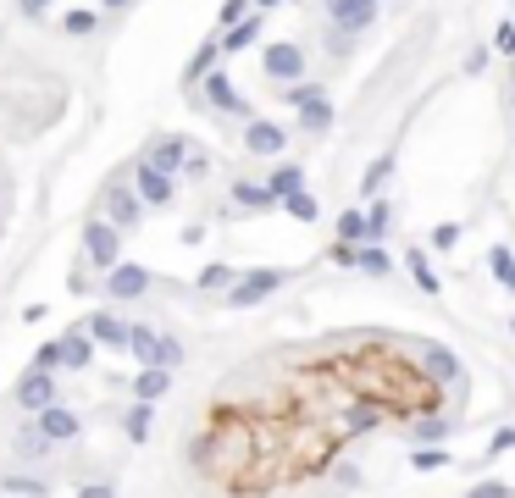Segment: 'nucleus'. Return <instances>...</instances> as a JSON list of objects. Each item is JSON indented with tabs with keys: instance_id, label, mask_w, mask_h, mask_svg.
I'll return each instance as SVG.
<instances>
[{
	"instance_id": "nucleus-17",
	"label": "nucleus",
	"mask_w": 515,
	"mask_h": 498,
	"mask_svg": "<svg viewBox=\"0 0 515 498\" xmlns=\"http://www.w3.org/2000/svg\"><path fill=\"white\" fill-rule=\"evenodd\" d=\"M172 377H178V371L139 366V371H133V399H139V404H161V399L172 393Z\"/></svg>"
},
{
	"instance_id": "nucleus-24",
	"label": "nucleus",
	"mask_w": 515,
	"mask_h": 498,
	"mask_svg": "<svg viewBox=\"0 0 515 498\" xmlns=\"http://www.w3.org/2000/svg\"><path fill=\"white\" fill-rule=\"evenodd\" d=\"M294 117H300V133H327L338 122V111H333V100H327V95H316L311 106H300Z\"/></svg>"
},
{
	"instance_id": "nucleus-36",
	"label": "nucleus",
	"mask_w": 515,
	"mask_h": 498,
	"mask_svg": "<svg viewBox=\"0 0 515 498\" xmlns=\"http://www.w3.org/2000/svg\"><path fill=\"white\" fill-rule=\"evenodd\" d=\"M488 266H493V283L510 288V277H515V255H510V244H493V249H488Z\"/></svg>"
},
{
	"instance_id": "nucleus-45",
	"label": "nucleus",
	"mask_w": 515,
	"mask_h": 498,
	"mask_svg": "<svg viewBox=\"0 0 515 498\" xmlns=\"http://www.w3.org/2000/svg\"><path fill=\"white\" fill-rule=\"evenodd\" d=\"M466 498H510V482H477V487H466Z\"/></svg>"
},
{
	"instance_id": "nucleus-31",
	"label": "nucleus",
	"mask_w": 515,
	"mask_h": 498,
	"mask_svg": "<svg viewBox=\"0 0 515 498\" xmlns=\"http://www.w3.org/2000/svg\"><path fill=\"white\" fill-rule=\"evenodd\" d=\"M355 272H366V277H388V272H394V261H388V249H383V244H360Z\"/></svg>"
},
{
	"instance_id": "nucleus-12",
	"label": "nucleus",
	"mask_w": 515,
	"mask_h": 498,
	"mask_svg": "<svg viewBox=\"0 0 515 498\" xmlns=\"http://www.w3.org/2000/svg\"><path fill=\"white\" fill-rule=\"evenodd\" d=\"M189 150H194V144L183 139V133H156V139L139 150V161H150V166H161V172H172V178H178L183 161H189Z\"/></svg>"
},
{
	"instance_id": "nucleus-15",
	"label": "nucleus",
	"mask_w": 515,
	"mask_h": 498,
	"mask_svg": "<svg viewBox=\"0 0 515 498\" xmlns=\"http://www.w3.org/2000/svg\"><path fill=\"white\" fill-rule=\"evenodd\" d=\"M383 421H388V410L377 399H349L344 415H338V432L355 438V432H372V427H383Z\"/></svg>"
},
{
	"instance_id": "nucleus-34",
	"label": "nucleus",
	"mask_w": 515,
	"mask_h": 498,
	"mask_svg": "<svg viewBox=\"0 0 515 498\" xmlns=\"http://www.w3.org/2000/svg\"><path fill=\"white\" fill-rule=\"evenodd\" d=\"M277 95H283V106H294V111H300V106H311L316 95H327V89H322L316 78H300V83H288V89H277Z\"/></svg>"
},
{
	"instance_id": "nucleus-32",
	"label": "nucleus",
	"mask_w": 515,
	"mask_h": 498,
	"mask_svg": "<svg viewBox=\"0 0 515 498\" xmlns=\"http://www.w3.org/2000/svg\"><path fill=\"white\" fill-rule=\"evenodd\" d=\"M388 178H394V150L377 155V161L366 166V178H360V194H366V200H377V189H383Z\"/></svg>"
},
{
	"instance_id": "nucleus-3",
	"label": "nucleus",
	"mask_w": 515,
	"mask_h": 498,
	"mask_svg": "<svg viewBox=\"0 0 515 498\" xmlns=\"http://www.w3.org/2000/svg\"><path fill=\"white\" fill-rule=\"evenodd\" d=\"M144 211H150V205L139 200V189H133V178H111L106 189H100V216H106L111 227H122V233H133V227H144Z\"/></svg>"
},
{
	"instance_id": "nucleus-33",
	"label": "nucleus",
	"mask_w": 515,
	"mask_h": 498,
	"mask_svg": "<svg viewBox=\"0 0 515 498\" xmlns=\"http://www.w3.org/2000/svg\"><path fill=\"white\" fill-rule=\"evenodd\" d=\"M277 211H288L294 222H316V216H322V205H316V194H311V189H300V194H288Z\"/></svg>"
},
{
	"instance_id": "nucleus-44",
	"label": "nucleus",
	"mask_w": 515,
	"mask_h": 498,
	"mask_svg": "<svg viewBox=\"0 0 515 498\" xmlns=\"http://www.w3.org/2000/svg\"><path fill=\"white\" fill-rule=\"evenodd\" d=\"M460 244V222H438L432 227V249H455Z\"/></svg>"
},
{
	"instance_id": "nucleus-16",
	"label": "nucleus",
	"mask_w": 515,
	"mask_h": 498,
	"mask_svg": "<svg viewBox=\"0 0 515 498\" xmlns=\"http://www.w3.org/2000/svg\"><path fill=\"white\" fill-rule=\"evenodd\" d=\"M84 327H89V338H95L100 349H117V355L128 349V321H122L117 310H89Z\"/></svg>"
},
{
	"instance_id": "nucleus-1",
	"label": "nucleus",
	"mask_w": 515,
	"mask_h": 498,
	"mask_svg": "<svg viewBox=\"0 0 515 498\" xmlns=\"http://www.w3.org/2000/svg\"><path fill=\"white\" fill-rule=\"evenodd\" d=\"M194 89H200V95H194V106L216 111V117H233V122H250V117H255V106L239 95V83H233L222 67H216V72H205V78L194 83Z\"/></svg>"
},
{
	"instance_id": "nucleus-28",
	"label": "nucleus",
	"mask_w": 515,
	"mask_h": 498,
	"mask_svg": "<svg viewBox=\"0 0 515 498\" xmlns=\"http://www.w3.org/2000/svg\"><path fill=\"white\" fill-rule=\"evenodd\" d=\"M12 449H17V460H23V465H39V460H45V454H50L45 432L34 427V415H28V427L17 432V443H12Z\"/></svg>"
},
{
	"instance_id": "nucleus-35",
	"label": "nucleus",
	"mask_w": 515,
	"mask_h": 498,
	"mask_svg": "<svg viewBox=\"0 0 515 498\" xmlns=\"http://www.w3.org/2000/svg\"><path fill=\"white\" fill-rule=\"evenodd\" d=\"M333 233L344 238V244H366V211H344L333 222Z\"/></svg>"
},
{
	"instance_id": "nucleus-37",
	"label": "nucleus",
	"mask_w": 515,
	"mask_h": 498,
	"mask_svg": "<svg viewBox=\"0 0 515 498\" xmlns=\"http://www.w3.org/2000/svg\"><path fill=\"white\" fill-rule=\"evenodd\" d=\"M150 366H161V371H178L183 366V344L172 338V332H161V338H156V360H150Z\"/></svg>"
},
{
	"instance_id": "nucleus-55",
	"label": "nucleus",
	"mask_w": 515,
	"mask_h": 498,
	"mask_svg": "<svg viewBox=\"0 0 515 498\" xmlns=\"http://www.w3.org/2000/svg\"><path fill=\"white\" fill-rule=\"evenodd\" d=\"M0 498H17V493H0Z\"/></svg>"
},
{
	"instance_id": "nucleus-27",
	"label": "nucleus",
	"mask_w": 515,
	"mask_h": 498,
	"mask_svg": "<svg viewBox=\"0 0 515 498\" xmlns=\"http://www.w3.org/2000/svg\"><path fill=\"white\" fill-rule=\"evenodd\" d=\"M61 34L67 39H95L100 34V12L95 6H72V12L61 17Z\"/></svg>"
},
{
	"instance_id": "nucleus-47",
	"label": "nucleus",
	"mask_w": 515,
	"mask_h": 498,
	"mask_svg": "<svg viewBox=\"0 0 515 498\" xmlns=\"http://www.w3.org/2000/svg\"><path fill=\"white\" fill-rule=\"evenodd\" d=\"M493 50H499V56H515V23H504L499 34H493Z\"/></svg>"
},
{
	"instance_id": "nucleus-30",
	"label": "nucleus",
	"mask_w": 515,
	"mask_h": 498,
	"mask_svg": "<svg viewBox=\"0 0 515 498\" xmlns=\"http://www.w3.org/2000/svg\"><path fill=\"white\" fill-rule=\"evenodd\" d=\"M405 266H410V277H416V288H421V294H444V277L432 272V261L421 255V249H410V255H405Z\"/></svg>"
},
{
	"instance_id": "nucleus-4",
	"label": "nucleus",
	"mask_w": 515,
	"mask_h": 498,
	"mask_svg": "<svg viewBox=\"0 0 515 498\" xmlns=\"http://www.w3.org/2000/svg\"><path fill=\"white\" fill-rule=\"evenodd\" d=\"M283 283H288L283 266H255V272H239V283L228 288V305L233 310H255L261 299H272Z\"/></svg>"
},
{
	"instance_id": "nucleus-51",
	"label": "nucleus",
	"mask_w": 515,
	"mask_h": 498,
	"mask_svg": "<svg viewBox=\"0 0 515 498\" xmlns=\"http://www.w3.org/2000/svg\"><path fill=\"white\" fill-rule=\"evenodd\" d=\"M100 6H106V12H128L133 0H100Z\"/></svg>"
},
{
	"instance_id": "nucleus-39",
	"label": "nucleus",
	"mask_w": 515,
	"mask_h": 498,
	"mask_svg": "<svg viewBox=\"0 0 515 498\" xmlns=\"http://www.w3.org/2000/svg\"><path fill=\"white\" fill-rule=\"evenodd\" d=\"M28 366L34 371H61V338H45V344L28 355Z\"/></svg>"
},
{
	"instance_id": "nucleus-43",
	"label": "nucleus",
	"mask_w": 515,
	"mask_h": 498,
	"mask_svg": "<svg viewBox=\"0 0 515 498\" xmlns=\"http://www.w3.org/2000/svg\"><path fill=\"white\" fill-rule=\"evenodd\" d=\"M205 172H211V155H205V150H189V161H183V172H178V178H194V183H200Z\"/></svg>"
},
{
	"instance_id": "nucleus-48",
	"label": "nucleus",
	"mask_w": 515,
	"mask_h": 498,
	"mask_svg": "<svg viewBox=\"0 0 515 498\" xmlns=\"http://www.w3.org/2000/svg\"><path fill=\"white\" fill-rule=\"evenodd\" d=\"M504 449H515V427H499V432H493L488 454H504Z\"/></svg>"
},
{
	"instance_id": "nucleus-25",
	"label": "nucleus",
	"mask_w": 515,
	"mask_h": 498,
	"mask_svg": "<svg viewBox=\"0 0 515 498\" xmlns=\"http://www.w3.org/2000/svg\"><path fill=\"white\" fill-rule=\"evenodd\" d=\"M150 421H156V404L133 399L128 410H122V432H128V443H150Z\"/></svg>"
},
{
	"instance_id": "nucleus-29",
	"label": "nucleus",
	"mask_w": 515,
	"mask_h": 498,
	"mask_svg": "<svg viewBox=\"0 0 515 498\" xmlns=\"http://www.w3.org/2000/svg\"><path fill=\"white\" fill-rule=\"evenodd\" d=\"M388 227H394V205H388L383 194H377V200L366 205V244H383Z\"/></svg>"
},
{
	"instance_id": "nucleus-53",
	"label": "nucleus",
	"mask_w": 515,
	"mask_h": 498,
	"mask_svg": "<svg viewBox=\"0 0 515 498\" xmlns=\"http://www.w3.org/2000/svg\"><path fill=\"white\" fill-rule=\"evenodd\" d=\"M504 294H515V277H510V288H504Z\"/></svg>"
},
{
	"instance_id": "nucleus-9",
	"label": "nucleus",
	"mask_w": 515,
	"mask_h": 498,
	"mask_svg": "<svg viewBox=\"0 0 515 498\" xmlns=\"http://www.w3.org/2000/svg\"><path fill=\"white\" fill-rule=\"evenodd\" d=\"M34 427L45 432L50 449H61V443H78V438H84V415L72 410V404L56 399V404H45V410L34 415Z\"/></svg>"
},
{
	"instance_id": "nucleus-52",
	"label": "nucleus",
	"mask_w": 515,
	"mask_h": 498,
	"mask_svg": "<svg viewBox=\"0 0 515 498\" xmlns=\"http://www.w3.org/2000/svg\"><path fill=\"white\" fill-rule=\"evenodd\" d=\"M255 12H272V6H283V0H250Z\"/></svg>"
},
{
	"instance_id": "nucleus-54",
	"label": "nucleus",
	"mask_w": 515,
	"mask_h": 498,
	"mask_svg": "<svg viewBox=\"0 0 515 498\" xmlns=\"http://www.w3.org/2000/svg\"><path fill=\"white\" fill-rule=\"evenodd\" d=\"M510 338H515V316H510Z\"/></svg>"
},
{
	"instance_id": "nucleus-2",
	"label": "nucleus",
	"mask_w": 515,
	"mask_h": 498,
	"mask_svg": "<svg viewBox=\"0 0 515 498\" xmlns=\"http://www.w3.org/2000/svg\"><path fill=\"white\" fill-rule=\"evenodd\" d=\"M78 244H84V266L100 272V277H106L117 261H128V255H122V227H111L106 216H89L84 233H78Z\"/></svg>"
},
{
	"instance_id": "nucleus-26",
	"label": "nucleus",
	"mask_w": 515,
	"mask_h": 498,
	"mask_svg": "<svg viewBox=\"0 0 515 498\" xmlns=\"http://www.w3.org/2000/svg\"><path fill=\"white\" fill-rule=\"evenodd\" d=\"M233 283H239V266H228V261H211L200 277H194V288H200V294H228Z\"/></svg>"
},
{
	"instance_id": "nucleus-14",
	"label": "nucleus",
	"mask_w": 515,
	"mask_h": 498,
	"mask_svg": "<svg viewBox=\"0 0 515 498\" xmlns=\"http://www.w3.org/2000/svg\"><path fill=\"white\" fill-rule=\"evenodd\" d=\"M100 355V344L89 338V327H67L61 332V371H89Z\"/></svg>"
},
{
	"instance_id": "nucleus-41",
	"label": "nucleus",
	"mask_w": 515,
	"mask_h": 498,
	"mask_svg": "<svg viewBox=\"0 0 515 498\" xmlns=\"http://www.w3.org/2000/svg\"><path fill=\"white\" fill-rule=\"evenodd\" d=\"M250 12H255L250 0H222V12H216V28H233V23H244Z\"/></svg>"
},
{
	"instance_id": "nucleus-18",
	"label": "nucleus",
	"mask_w": 515,
	"mask_h": 498,
	"mask_svg": "<svg viewBox=\"0 0 515 498\" xmlns=\"http://www.w3.org/2000/svg\"><path fill=\"white\" fill-rule=\"evenodd\" d=\"M261 28H266V17L261 12H250L244 23H233V28H222V56H244V50L261 39Z\"/></svg>"
},
{
	"instance_id": "nucleus-49",
	"label": "nucleus",
	"mask_w": 515,
	"mask_h": 498,
	"mask_svg": "<svg viewBox=\"0 0 515 498\" xmlns=\"http://www.w3.org/2000/svg\"><path fill=\"white\" fill-rule=\"evenodd\" d=\"M78 498H117V487H111V482H84V487H78Z\"/></svg>"
},
{
	"instance_id": "nucleus-50",
	"label": "nucleus",
	"mask_w": 515,
	"mask_h": 498,
	"mask_svg": "<svg viewBox=\"0 0 515 498\" xmlns=\"http://www.w3.org/2000/svg\"><path fill=\"white\" fill-rule=\"evenodd\" d=\"M482 67H488V50H471V56H466V72H471V78H477Z\"/></svg>"
},
{
	"instance_id": "nucleus-7",
	"label": "nucleus",
	"mask_w": 515,
	"mask_h": 498,
	"mask_svg": "<svg viewBox=\"0 0 515 498\" xmlns=\"http://www.w3.org/2000/svg\"><path fill=\"white\" fill-rule=\"evenodd\" d=\"M61 371H34V366H28L23 371V377H17V388H12V399H17V410H23V415H39V410H45V404H56L61 399Z\"/></svg>"
},
{
	"instance_id": "nucleus-21",
	"label": "nucleus",
	"mask_w": 515,
	"mask_h": 498,
	"mask_svg": "<svg viewBox=\"0 0 515 498\" xmlns=\"http://www.w3.org/2000/svg\"><path fill=\"white\" fill-rule=\"evenodd\" d=\"M0 493H17V498H50V476H39V471H0Z\"/></svg>"
},
{
	"instance_id": "nucleus-46",
	"label": "nucleus",
	"mask_w": 515,
	"mask_h": 498,
	"mask_svg": "<svg viewBox=\"0 0 515 498\" xmlns=\"http://www.w3.org/2000/svg\"><path fill=\"white\" fill-rule=\"evenodd\" d=\"M355 255H360V244H344V238L327 249V261H333V266H355Z\"/></svg>"
},
{
	"instance_id": "nucleus-40",
	"label": "nucleus",
	"mask_w": 515,
	"mask_h": 498,
	"mask_svg": "<svg viewBox=\"0 0 515 498\" xmlns=\"http://www.w3.org/2000/svg\"><path fill=\"white\" fill-rule=\"evenodd\" d=\"M449 449H410V471H444Z\"/></svg>"
},
{
	"instance_id": "nucleus-22",
	"label": "nucleus",
	"mask_w": 515,
	"mask_h": 498,
	"mask_svg": "<svg viewBox=\"0 0 515 498\" xmlns=\"http://www.w3.org/2000/svg\"><path fill=\"white\" fill-rule=\"evenodd\" d=\"M156 338H161L156 327L128 321V349H122V355H133V366H150V360H156Z\"/></svg>"
},
{
	"instance_id": "nucleus-10",
	"label": "nucleus",
	"mask_w": 515,
	"mask_h": 498,
	"mask_svg": "<svg viewBox=\"0 0 515 498\" xmlns=\"http://www.w3.org/2000/svg\"><path fill=\"white\" fill-rule=\"evenodd\" d=\"M327 6V23L338 28V34H366V28L377 23V6H383V0H322Z\"/></svg>"
},
{
	"instance_id": "nucleus-56",
	"label": "nucleus",
	"mask_w": 515,
	"mask_h": 498,
	"mask_svg": "<svg viewBox=\"0 0 515 498\" xmlns=\"http://www.w3.org/2000/svg\"><path fill=\"white\" fill-rule=\"evenodd\" d=\"M510 100H515V95H510Z\"/></svg>"
},
{
	"instance_id": "nucleus-20",
	"label": "nucleus",
	"mask_w": 515,
	"mask_h": 498,
	"mask_svg": "<svg viewBox=\"0 0 515 498\" xmlns=\"http://www.w3.org/2000/svg\"><path fill=\"white\" fill-rule=\"evenodd\" d=\"M266 189L277 194V205H283L288 194H300V189H305V166H300V161H277L272 172H266Z\"/></svg>"
},
{
	"instance_id": "nucleus-19",
	"label": "nucleus",
	"mask_w": 515,
	"mask_h": 498,
	"mask_svg": "<svg viewBox=\"0 0 515 498\" xmlns=\"http://www.w3.org/2000/svg\"><path fill=\"white\" fill-rule=\"evenodd\" d=\"M233 205L239 211H277V194L266 189V183H255V178H233Z\"/></svg>"
},
{
	"instance_id": "nucleus-23",
	"label": "nucleus",
	"mask_w": 515,
	"mask_h": 498,
	"mask_svg": "<svg viewBox=\"0 0 515 498\" xmlns=\"http://www.w3.org/2000/svg\"><path fill=\"white\" fill-rule=\"evenodd\" d=\"M216 61H222V34H216V39H205V45L189 56V67H183V83L194 89V83H200L205 72H216Z\"/></svg>"
},
{
	"instance_id": "nucleus-42",
	"label": "nucleus",
	"mask_w": 515,
	"mask_h": 498,
	"mask_svg": "<svg viewBox=\"0 0 515 498\" xmlns=\"http://www.w3.org/2000/svg\"><path fill=\"white\" fill-rule=\"evenodd\" d=\"M50 6H56V0H17V17H23V23H45Z\"/></svg>"
},
{
	"instance_id": "nucleus-38",
	"label": "nucleus",
	"mask_w": 515,
	"mask_h": 498,
	"mask_svg": "<svg viewBox=\"0 0 515 498\" xmlns=\"http://www.w3.org/2000/svg\"><path fill=\"white\" fill-rule=\"evenodd\" d=\"M410 438H416V443H438V438H449V421H444V415H421L416 427H410Z\"/></svg>"
},
{
	"instance_id": "nucleus-5",
	"label": "nucleus",
	"mask_w": 515,
	"mask_h": 498,
	"mask_svg": "<svg viewBox=\"0 0 515 498\" xmlns=\"http://www.w3.org/2000/svg\"><path fill=\"white\" fill-rule=\"evenodd\" d=\"M150 288H156V272L139 266V261H117L106 272V299H111V305H139Z\"/></svg>"
},
{
	"instance_id": "nucleus-13",
	"label": "nucleus",
	"mask_w": 515,
	"mask_h": 498,
	"mask_svg": "<svg viewBox=\"0 0 515 498\" xmlns=\"http://www.w3.org/2000/svg\"><path fill=\"white\" fill-rule=\"evenodd\" d=\"M421 360H427V377L432 382H444V388H471L466 366H460V355L449 344H427V349H421Z\"/></svg>"
},
{
	"instance_id": "nucleus-11",
	"label": "nucleus",
	"mask_w": 515,
	"mask_h": 498,
	"mask_svg": "<svg viewBox=\"0 0 515 498\" xmlns=\"http://www.w3.org/2000/svg\"><path fill=\"white\" fill-rule=\"evenodd\" d=\"M288 150V128L272 117H250L244 122V155H261V161H277Z\"/></svg>"
},
{
	"instance_id": "nucleus-6",
	"label": "nucleus",
	"mask_w": 515,
	"mask_h": 498,
	"mask_svg": "<svg viewBox=\"0 0 515 498\" xmlns=\"http://www.w3.org/2000/svg\"><path fill=\"white\" fill-rule=\"evenodd\" d=\"M305 67H311V61H305V45H294V39H272V45L261 50V72L272 83H300L305 78Z\"/></svg>"
},
{
	"instance_id": "nucleus-8",
	"label": "nucleus",
	"mask_w": 515,
	"mask_h": 498,
	"mask_svg": "<svg viewBox=\"0 0 515 498\" xmlns=\"http://www.w3.org/2000/svg\"><path fill=\"white\" fill-rule=\"evenodd\" d=\"M133 189H139V200L150 205V211H167V205L178 200V178L161 172V166H150V161H139V155H133Z\"/></svg>"
}]
</instances>
